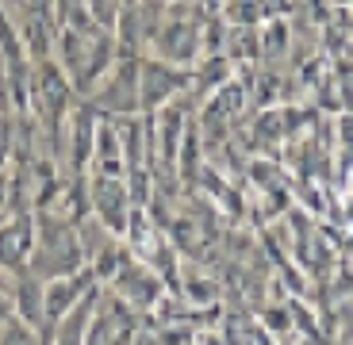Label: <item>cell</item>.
<instances>
[{
	"mask_svg": "<svg viewBox=\"0 0 353 345\" xmlns=\"http://www.w3.org/2000/svg\"><path fill=\"white\" fill-rule=\"evenodd\" d=\"M85 265H88V253H85V246H81V234H73L70 219L39 207V215H35V249H31V257H27L23 273L39 276V280H50V276L77 273V269H85Z\"/></svg>",
	"mask_w": 353,
	"mask_h": 345,
	"instance_id": "cell-1",
	"label": "cell"
},
{
	"mask_svg": "<svg viewBox=\"0 0 353 345\" xmlns=\"http://www.w3.org/2000/svg\"><path fill=\"white\" fill-rule=\"evenodd\" d=\"M131 192H127V177H112V173H92L88 185V207L97 215L100 227H108L112 238L127 234V219H131Z\"/></svg>",
	"mask_w": 353,
	"mask_h": 345,
	"instance_id": "cell-2",
	"label": "cell"
},
{
	"mask_svg": "<svg viewBox=\"0 0 353 345\" xmlns=\"http://www.w3.org/2000/svg\"><path fill=\"white\" fill-rule=\"evenodd\" d=\"M97 284V273L92 265L77 269V273H65V276H50L43 280V342H54V330L62 322V315L81 300Z\"/></svg>",
	"mask_w": 353,
	"mask_h": 345,
	"instance_id": "cell-3",
	"label": "cell"
},
{
	"mask_svg": "<svg viewBox=\"0 0 353 345\" xmlns=\"http://www.w3.org/2000/svg\"><path fill=\"white\" fill-rule=\"evenodd\" d=\"M188 89V70L176 62H142L139 65V112L142 115H154L161 104H169L173 96Z\"/></svg>",
	"mask_w": 353,
	"mask_h": 345,
	"instance_id": "cell-4",
	"label": "cell"
},
{
	"mask_svg": "<svg viewBox=\"0 0 353 345\" xmlns=\"http://www.w3.org/2000/svg\"><path fill=\"white\" fill-rule=\"evenodd\" d=\"M31 249H35V215L8 211L0 219V269L8 276H19L27 269Z\"/></svg>",
	"mask_w": 353,
	"mask_h": 345,
	"instance_id": "cell-5",
	"label": "cell"
},
{
	"mask_svg": "<svg viewBox=\"0 0 353 345\" xmlns=\"http://www.w3.org/2000/svg\"><path fill=\"white\" fill-rule=\"evenodd\" d=\"M158 112H161V119H158V134H154V142H161V146H158L161 161L173 165V161H176V146L185 142V119H188L185 112H188V107H185V100H181V96H173L169 104H161Z\"/></svg>",
	"mask_w": 353,
	"mask_h": 345,
	"instance_id": "cell-6",
	"label": "cell"
},
{
	"mask_svg": "<svg viewBox=\"0 0 353 345\" xmlns=\"http://www.w3.org/2000/svg\"><path fill=\"white\" fill-rule=\"evenodd\" d=\"M100 295H104V284L97 280V284H92V288H88V292L62 315V322H58V330H54V342H85V330H88V322H92V311H97Z\"/></svg>",
	"mask_w": 353,
	"mask_h": 345,
	"instance_id": "cell-7",
	"label": "cell"
},
{
	"mask_svg": "<svg viewBox=\"0 0 353 345\" xmlns=\"http://www.w3.org/2000/svg\"><path fill=\"white\" fill-rule=\"evenodd\" d=\"M31 345V342H39V330L31 326V322H23L19 315H12L4 326H0V345Z\"/></svg>",
	"mask_w": 353,
	"mask_h": 345,
	"instance_id": "cell-8",
	"label": "cell"
},
{
	"mask_svg": "<svg viewBox=\"0 0 353 345\" xmlns=\"http://www.w3.org/2000/svg\"><path fill=\"white\" fill-rule=\"evenodd\" d=\"M12 315H16V300H12V288H4V284H0V326H4V322H8Z\"/></svg>",
	"mask_w": 353,
	"mask_h": 345,
	"instance_id": "cell-9",
	"label": "cell"
},
{
	"mask_svg": "<svg viewBox=\"0 0 353 345\" xmlns=\"http://www.w3.org/2000/svg\"><path fill=\"white\" fill-rule=\"evenodd\" d=\"M12 138V115L8 112H0V142Z\"/></svg>",
	"mask_w": 353,
	"mask_h": 345,
	"instance_id": "cell-10",
	"label": "cell"
}]
</instances>
